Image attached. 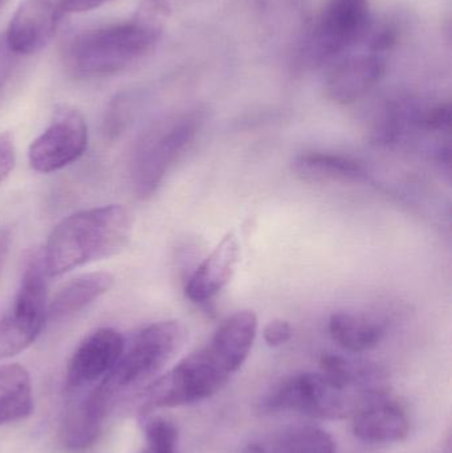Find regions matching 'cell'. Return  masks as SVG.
<instances>
[{
  "label": "cell",
  "mask_w": 452,
  "mask_h": 453,
  "mask_svg": "<svg viewBox=\"0 0 452 453\" xmlns=\"http://www.w3.org/2000/svg\"><path fill=\"white\" fill-rule=\"evenodd\" d=\"M161 0H151L134 20L88 29L71 40L65 50L68 71L77 79H97L126 71L142 60L162 34Z\"/></svg>",
  "instance_id": "2"
},
{
  "label": "cell",
  "mask_w": 452,
  "mask_h": 453,
  "mask_svg": "<svg viewBox=\"0 0 452 453\" xmlns=\"http://www.w3.org/2000/svg\"><path fill=\"white\" fill-rule=\"evenodd\" d=\"M142 453H145V452H142Z\"/></svg>",
  "instance_id": "30"
},
{
  "label": "cell",
  "mask_w": 452,
  "mask_h": 453,
  "mask_svg": "<svg viewBox=\"0 0 452 453\" xmlns=\"http://www.w3.org/2000/svg\"><path fill=\"white\" fill-rule=\"evenodd\" d=\"M243 453H336L333 439L312 426L287 428L265 441H252Z\"/></svg>",
  "instance_id": "19"
},
{
  "label": "cell",
  "mask_w": 452,
  "mask_h": 453,
  "mask_svg": "<svg viewBox=\"0 0 452 453\" xmlns=\"http://www.w3.org/2000/svg\"><path fill=\"white\" fill-rule=\"evenodd\" d=\"M114 280L113 274L105 271L89 272L69 280L48 303L47 319L61 321L84 311L113 288Z\"/></svg>",
  "instance_id": "16"
},
{
  "label": "cell",
  "mask_w": 452,
  "mask_h": 453,
  "mask_svg": "<svg viewBox=\"0 0 452 453\" xmlns=\"http://www.w3.org/2000/svg\"><path fill=\"white\" fill-rule=\"evenodd\" d=\"M47 273L42 253L29 257L13 303L0 319V359L18 356L32 345L47 321Z\"/></svg>",
  "instance_id": "7"
},
{
  "label": "cell",
  "mask_w": 452,
  "mask_h": 453,
  "mask_svg": "<svg viewBox=\"0 0 452 453\" xmlns=\"http://www.w3.org/2000/svg\"><path fill=\"white\" fill-rule=\"evenodd\" d=\"M63 438L68 449H85L97 441L111 401L101 385L88 390L65 391Z\"/></svg>",
  "instance_id": "12"
},
{
  "label": "cell",
  "mask_w": 452,
  "mask_h": 453,
  "mask_svg": "<svg viewBox=\"0 0 452 453\" xmlns=\"http://www.w3.org/2000/svg\"><path fill=\"white\" fill-rule=\"evenodd\" d=\"M186 341V329L178 321H159L134 335L114 365L101 388L111 399L150 382L177 356Z\"/></svg>",
  "instance_id": "5"
},
{
  "label": "cell",
  "mask_w": 452,
  "mask_h": 453,
  "mask_svg": "<svg viewBox=\"0 0 452 453\" xmlns=\"http://www.w3.org/2000/svg\"><path fill=\"white\" fill-rule=\"evenodd\" d=\"M238 258V239L231 232L194 269L186 282V297L194 303H206L217 297L230 282Z\"/></svg>",
  "instance_id": "15"
},
{
  "label": "cell",
  "mask_w": 452,
  "mask_h": 453,
  "mask_svg": "<svg viewBox=\"0 0 452 453\" xmlns=\"http://www.w3.org/2000/svg\"><path fill=\"white\" fill-rule=\"evenodd\" d=\"M5 2H7V0H0V7H3Z\"/></svg>",
  "instance_id": "29"
},
{
  "label": "cell",
  "mask_w": 452,
  "mask_h": 453,
  "mask_svg": "<svg viewBox=\"0 0 452 453\" xmlns=\"http://www.w3.org/2000/svg\"><path fill=\"white\" fill-rule=\"evenodd\" d=\"M294 172L308 182H363L368 170L363 162L341 154L310 151L300 154L294 161Z\"/></svg>",
  "instance_id": "17"
},
{
  "label": "cell",
  "mask_w": 452,
  "mask_h": 453,
  "mask_svg": "<svg viewBox=\"0 0 452 453\" xmlns=\"http://www.w3.org/2000/svg\"><path fill=\"white\" fill-rule=\"evenodd\" d=\"M371 31L369 0H328L310 39V60L318 65L333 61Z\"/></svg>",
  "instance_id": "8"
},
{
  "label": "cell",
  "mask_w": 452,
  "mask_h": 453,
  "mask_svg": "<svg viewBox=\"0 0 452 453\" xmlns=\"http://www.w3.org/2000/svg\"><path fill=\"white\" fill-rule=\"evenodd\" d=\"M16 164V148L10 133H0V185L10 177Z\"/></svg>",
  "instance_id": "25"
},
{
  "label": "cell",
  "mask_w": 452,
  "mask_h": 453,
  "mask_svg": "<svg viewBox=\"0 0 452 453\" xmlns=\"http://www.w3.org/2000/svg\"><path fill=\"white\" fill-rule=\"evenodd\" d=\"M424 109L408 101H397L385 106L372 130L371 140L377 145L389 146L402 140L409 130L421 127Z\"/></svg>",
  "instance_id": "21"
},
{
  "label": "cell",
  "mask_w": 452,
  "mask_h": 453,
  "mask_svg": "<svg viewBox=\"0 0 452 453\" xmlns=\"http://www.w3.org/2000/svg\"><path fill=\"white\" fill-rule=\"evenodd\" d=\"M63 15L61 0H23L4 34L8 47L16 56L39 52L55 36Z\"/></svg>",
  "instance_id": "11"
},
{
  "label": "cell",
  "mask_w": 452,
  "mask_h": 453,
  "mask_svg": "<svg viewBox=\"0 0 452 453\" xmlns=\"http://www.w3.org/2000/svg\"><path fill=\"white\" fill-rule=\"evenodd\" d=\"M328 329L334 342L352 353L376 348L384 340L387 332V326L381 319L353 311L332 314Z\"/></svg>",
  "instance_id": "18"
},
{
  "label": "cell",
  "mask_w": 452,
  "mask_h": 453,
  "mask_svg": "<svg viewBox=\"0 0 452 453\" xmlns=\"http://www.w3.org/2000/svg\"><path fill=\"white\" fill-rule=\"evenodd\" d=\"M451 127V106L440 104L429 109H424L421 117L422 129L429 132H448Z\"/></svg>",
  "instance_id": "23"
},
{
  "label": "cell",
  "mask_w": 452,
  "mask_h": 453,
  "mask_svg": "<svg viewBox=\"0 0 452 453\" xmlns=\"http://www.w3.org/2000/svg\"><path fill=\"white\" fill-rule=\"evenodd\" d=\"M366 404L360 396L337 388L321 372H302L276 383L260 402L264 412H297L323 420H341Z\"/></svg>",
  "instance_id": "6"
},
{
  "label": "cell",
  "mask_w": 452,
  "mask_h": 453,
  "mask_svg": "<svg viewBox=\"0 0 452 453\" xmlns=\"http://www.w3.org/2000/svg\"><path fill=\"white\" fill-rule=\"evenodd\" d=\"M257 332V317L252 311H236L226 319L206 345L145 388L141 412L186 406L217 394L246 362Z\"/></svg>",
  "instance_id": "1"
},
{
  "label": "cell",
  "mask_w": 452,
  "mask_h": 453,
  "mask_svg": "<svg viewBox=\"0 0 452 453\" xmlns=\"http://www.w3.org/2000/svg\"><path fill=\"white\" fill-rule=\"evenodd\" d=\"M11 234L8 231L0 232V276L4 269L5 261H7L8 252H10Z\"/></svg>",
  "instance_id": "28"
},
{
  "label": "cell",
  "mask_w": 452,
  "mask_h": 453,
  "mask_svg": "<svg viewBox=\"0 0 452 453\" xmlns=\"http://www.w3.org/2000/svg\"><path fill=\"white\" fill-rule=\"evenodd\" d=\"M125 348L121 333L101 327L88 334L72 354L66 367L65 391L88 390L108 377Z\"/></svg>",
  "instance_id": "10"
},
{
  "label": "cell",
  "mask_w": 452,
  "mask_h": 453,
  "mask_svg": "<svg viewBox=\"0 0 452 453\" xmlns=\"http://www.w3.org/2000/svg\"><path fill=\"white\" fill-rule=\"evenodd\" d=\"M18 58L19 56H16L8 47L4 35H0V97L7 89L8 82L11 81V77L15 71Z\"/></svg>",
  "instance_id": "26"
},
{
  "label": "cell",
  "mask_w": 452,
  "mask_h": 453,
  "mask_svg": "<svg viewBox=\"0 0 452 453\" xmlns=\"http://www.w3.org/2000/svg\"><path fill=\"white\" fill-rule=\"evenodd\" d=\"M294 334L291 324L284 319H273L265 325L263 338L270 348H279L286 345Z\"/></svg>",
  "instance_id": "24"
},
{
  "label": "cell",
  "mask_w": 452,
  "mask_h": 453,
  "mask_svg": "<svg viewBox=\"0 0 452 453\" xmlns=\"http://www.w3.org/2000/svg\"><path fill=\"white\" fill-rule=\"evenodd\" d=\"M387 71V55L369 50L348 56L334 64L326 82V96L347 105L366 95L379 84Z\"/></svg>",
  "instance_id": "13"
},
{
  "label": "cell",
  "mask_w": 452,
  "mask_h": 453,
  "mask_svg": "<svg viewBox=\"0 0 452 453\" xmlns=\"http://www.w3.org/2000/svg\"><path fill=\"white\" fill-rule=\"evenodd\" d=\"M34 411L31 377L18 364L0 366V426L26 419Z\"/></svg>",
  "instance_id": "20"
},
{
  "label": "cell",
  "mask_w": 452,
  "mask_h": 453,
  "mask_svg": "<svg viewBox=\"0 0 452 453\" xmlns=\"http://www.w3.org/2000/svg\"><path fill=\"white\" fill-rule=\"evenodd\" d=\"M142 428L148 441L145 453H180L178 428L172 420L146 414L143 417Z\"/></svg>",
  "instance_id": "22"
},
{
  "label": "cell",
  "mask_w": 452,
  "mask_h": 453,
  "mask_svg": "<svg viewBox=\"0 0 452 453\" xmlns=\"http://www.w3.org/2000/svg\"><path fill=\"white\" fill-rule=\"evenodd\" d=\"M133 228L129 210L119 204L92 207L69 215L50 231L42 253L48 277L121 252Z\"/></svg>",
  "instance_id": "3"
},
{
  "label": "cell",
  "mask_w": 452,
  "mask_h": 453,
  "mask_svg": "<svg viewBox=\"0 0 452 453\" xmlns=\"http://www.w3.org/2000/svg\"><path fill=\"white\" fill-rule=\"evenodd\" d=\"M111 0H61L64 13H80L96 10Z\"/></svg>",
  "instance_id": "27"
},
{
  "label": "cell",
  "mask_w": 452,
  "mask_h": 453,
  "mask_svg": "<svg viewBox=\"0 0 452 453\" xmlns=\"http://www.w3.org/2000/svg\"><path fill=\"white\" fill-rule=\"evenodd\" d=\"M409 431L408 412L389 394L369 402L353 415V433L365 443H398L408 438Z\"/></svg>",
  "instance_id": "14"
},
{
  "label": "cell",
  "mask_w": 452,
  "mask_h": 453,
  "mask_svg": "<svg viewBox=\"0 0 452 453\" xmlns=\"http://www.w3.org/2000/svg\"><path fill=\"white\" fill-rule=\"evenodd\" d=\"M206 114L199 109L165 117L138 138L132 156L133 190L150 199L201 132Z\"/></svg>",
  "instance_id": "4"
},
{
  "label": "cell",
  "mask_w": 452,
  "mask_h": 453,
  "mask_svg": "<svg viewBox=\"0 0 452 453\" xmlns=\"http://www.w3.org/2000/svg\"><path fill=\"white\" fill-rule=\"evenodd\" d=\"M88 148L84 116L71 106H60L47 129L31 143L28 161L32 170L50 174L79 161Z\"/></svg>",
  "instance_id": "9"
}]
</instances>
